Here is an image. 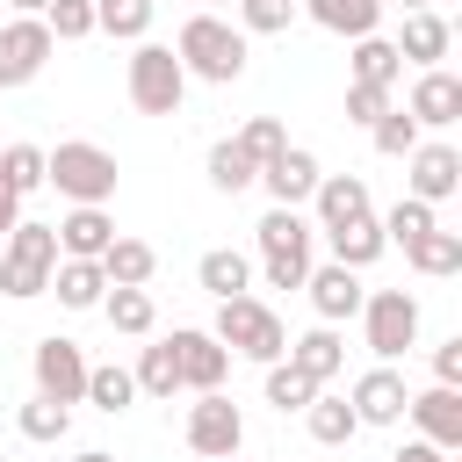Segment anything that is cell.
Returning <instances> with one entry per match:
<instances>
[{"instance_id": "48", "label": "cell", "mask_w": 462, "mask_h": 462, "mask_svg": "<svg viewBox=\"0 0 462 462\" xmlns=\"http://www.w3.org/2000/svg\"><path fill=\"white\" fill-rule=\"evenodd\" d=\"M72 462H116V455H108V448H79Z\"/></svg>"}, {"instance_id": "23", "label": "cell", "mask_w": 462, "mask_h": 462, "mask_svg": "<svg viewBox=\"0 0 462 462\" xmlns=\"http://www.w3.org/2000/svg\"><path fill=\"white\" fill-rule=\"evenodd\" d=\"M325 245H332V260H339V267H354V274H368V267L390 253V238H383V224H375V217H354V224L325 231Z\"/></svg>"}, {"instance_id": "21", "label": "cell", "mask_w": 462, "mask_h": 462, "mask_svg": "<svg viewBox=\"0 0 462 462\" xmlns=\"http://www.w3.org/2000/svg\"><path fill=\"white\" fill-rule=\"evenodd\" d=\"M282 361H296V368L325 390V383L346 368V339H339V325H310L303 339H289V354H282Z\"/></svg>"}, {"instance_id": "35", "label": "cell", "mask_w": 462, "mask_h": 462, "mask_svg": "<svg viewBox=\"0 0 462 462\" xmlns=\"http://www.w3.org/2000/svg\"><path fill=\"white\" fill-rule=\"evenodd\" d=\"M14 426H22V440H65L72 433V404H58V397H29L22 411H14Z\"/></svg>"}, {"instance_id": "6", "label": "cell", "mask_w": 462, "mask_h": 462, "mask_svg": "<svg viewBox=\"0 0 462 462\" xmlns=\"http://www.w3.org/2000/svg\"><path fill=\"white\" fill-rule=\"evenodd\" d=\"M123 87H130V108L137 116H180V101H188V72H180L173 43H152V36L130 51Z\"/></svg>"}, {"instance_id": "13", "label": "cell", "mask_w": 462, "mask_h": 462, "mask_svg": "<svg viewBox=\"0 0 462 462\" xmlns=\"http://www.w3.org/2000/svg\"><path fill=\"white\" fill-rule=\"evenodd\" d=\"M404 419H411V426H419V440H433L440 455H455V448H462V390H448V383L411 390V397H404Z\"/></svg>"}, {"instance_id": "46", "label": "cell", "mask_w": 462, "mask_h": 462, "mask_svg": "<svg viewBox=\"0 0 462 462\" xmlns=\"http://www.w3.org/2000/svg\"><path fill=\"white\" fill-rule=\"evenodd\" d=\"M390 462H448V455H440V448H433V440H404V448H397V455H390Z\"/></svg>"}, {"instance_id": "16", "label": "cell", "mask_w": 462, "mask_h": 462, "mask_svg": "<svg viewBox=\"0 0 462 462\" xmlns=\"http://www.w3.org/2000/svg\"><path fill=\"white\" fill-rule=\"evenodd\" d=\"M51 231H58V253L65 260H101L108 238H116V217H108V202H72Z\"/></svg>"}, {"instance_id": "33", "label": "cell", "mask_w": 462, "mask_h": 462, "mask_svg": "<svg viewBox=\"0 0 462 462\" xmlns=\"http://www.w3.org/2000/svg\"><path fill=\"white\" fill-rule=\"evenodd\" d=\"M130 397H137V375L130 368H116V361H87V397L79 404H94V411H130Z\"/></svg>"}, {"instance_id": "3", "label": "cell", "mask_w": 462, "mask_h": 462, "mask_svg": "<svg viewBox=\"0 0 462 462\" xmlns=\"http://www.w3.org/2000/svg\"><path fill=\"white\" fill-rule=\"evenodd\" d=\"M253 238H260V282H267V289H303L318 224H310L303 209H282V202H274V209L253 224Z\"/></svg>"}, {"instance_id": "19", "label": "cell", "mask_w": 462, "mask_h": 462, "mask_svg": "<svg viewBox=\"0 0 462 462\" xmlns=\"http://www.w3.org/2000/svg\"><path fill=\"white\" fill-rule=\"evenodd\" d=\"M303 289H310V310H318V325H339V318H354L361 310V274L354 267H339V260H325V267H310L303 274Z\"/></svg>"}, {"instance_id": "8", "label": "cell", "mask_w": 462, "mask_h": 462, "mask_svg": "<svg viewBox=\"0 0 462 462\" xmlns=\"http://www.w3.org/2000/svg\"><path fill=\"white\" fill-rule=\"evenodd\" d=\"M180 440H188L202 462H231V455L245 448V419H238V404H231L224 390H195V404H188V419H180Z\"/></svg>"}, {"instance_id": "30", "label": "cell", "mask_w": 462, "mask_h": 462, "mask_svg": "<svg viewBox=\"0 0 462 462\" xmlns=\"http://www.w3.org/2000/svg\"><path fill=\"white\" fill-rule=\"evenodd\" d=\"M303 426H310V440H318V448H346V440L361 433L354 404H346V397H332V390H318V397L303 404Z\"/></svg>"}, {"instance_id": "10", "label": "cell", "mask_w": 462, "mask_h": 462, "mask_svg": "<svg viewBox=\"0 0 462 462\" xmlns=\"http://www.w3.org/2000/svg\"><path fill=\"white\" fill-rule=\"evenodd\" d=\"M51 58H58V36L43 29V14H14V22H0V87H29Z\"/></svg>"}, {"instance_id": "17", "label": "cell", "mask_w": 462, "mask_h": 462, "mask_svg": "<svg viewBox=\"0 0 462 462\" xmlns=\"http://www.w3.org/2000/svg\"><path fill=\"white\" fill-rule=\"evenodd\" d=\"M318 173H325V166H318L303 144H282V152L260 166V188H267L282 209H303V202H310V188H318Z\"/></svg>"}, {"instance_id": "7", "label": "cell", "mask_w": 462, "mask_h": 462, "mask_svg": "<svg viewBox=\"0 0 462 462\" xmlns=\"http://www.w3.org/2000/svg\"><path fill=\"white\" fill-rule=\"evenodd\" d=\"M354 318H361V339H368L375 361H397V354L419 346V296L411 289H368Z\"/></svg>"}, {"instance_id": "27", "label": "cell", "mask_w": 462, "mask_h": 462, "mask_svg": "<svg viewBox=\"0 0 462 462\" xmlns=\"http://www.w3.org/2000/svg\"><path fill=\"white\" fill-rule=\"evenodd\" d=\"M101 318H108V332H123V339H152V325H159V303H152V289H116V282H108V296H101Z\"/></svg>"}, {"instance_id": "40", "label": "cell", "mask_w": 462, "mask_h": 462, "mask_svg": "<svg viewBox=\"0 0 462 462\" xmlns=\"http://www.w3.org/2000/svg\"><path fill=\"white\" fill-rule=\"evenodd\" d=\"M231 14H238L245 36H282V29L296 22V0H238Z\"/></svg>"}, {"instance_id": "47", "label": "cell", "mask_w": 462, "mask_h": 462, "mask_svg": "<svg viewBox=\"0 0 462 462\" xmlns=\"http://www.w3.org/2000/svg\"><path fill=\"white\" fill-rule=\"evenodd\" d=\"M7 7H14V14H43L51 0H7Z\"/></svg>"}, {"instance_id": "36", "label": "cell", "mask_w": 462, "mask_h": 462, "mask_svg": "<svg viewBox=\"0 0 462 462\" xmlns=\"http://www.w3.org/2000/svg\"><path fill=\"white\" fill-rule=\"evenodd\" d=\"M375 224H383V238H390V245H411L419 231H433V224H440V209H433V202H419V195H404V202H390V217H375Z\"/></svg>"}, {"instance_id": "43", "label": "cell", "mask_w": 462, "mask_h": 462, "mask_svg": "<svg viewBox=\"0 0 462 462\" xmlns=\"http://www.w3.org/2000/svg\"><path fill=\"white\" fill-rule=\"evenodd\" d=\"M390 101H397L390 87H368V79H346V123H361V130H368V123H375V116L390 108Z\"/></svg>"}, {"instance_id": "25", "label": "cell", "mask_w": 462, "mask_h": 462, "mask_svg": "<svg viewBox=\"0 0 462 462\" xmlns=\"http://www.w3.org/2000/svg\"><path fill=\"white\" fill-rule=\"evenodd\" d=\"M202 173H209V188H217V195H245V188L260 180V159H253L238 137H217V144H209V159H202Z\"/></svg>"}, {"instance_id": "9", "label": "cell", "mask_w": 462, "mask_h": 462, "mask_svg": "<svg viewBox=\"0 0 462 462\" xmlns=\"http://www.w3.org/2000/svg\"><path fill=\"white\" fill-rule=\"evenodd\" d=\"M29 375H36V397L79 404V397H87V354H79V339L43 332V339H36V354H29Z\"/></svg>"}, {"instance_id": "26", "label": "cell", "mask_w": 462, "mask_h": 462, "mask_svg": "<svg viewBox=\"0 0 462 462\" xmlns=\"http://www.w3.org/2000/svg\"><path fill=\"white\" fill-rule=\"evenodd\" d=\"M195 282H202L217 303H224V296H245V289H253V260H245L238 245H209V253L195 260Z\"/></svg>"}, {"instance_id": "20", "label": "cell", "mask_w": 462, "mask_h": 462, "mask_svg": "<svg viewBox=\"0 0 462 462\" xmlns=\"http://www.w3.org/2000/svg\"><path fill=\"white\" fill-rule=\"evenodd\" d=\"M390 43H397V58H404V65H419V72H426V65H440V58H448L455 29H448V14H440V7H411V14H404V29H397Z\"/></svg>"}, {"instance_id": "34", "label": "cell", "mask_w": 462, "mask_h": 462, "mask_svg": "<svg viewBox=\"0 0 462 462\" xmlns=\"http://www.w3.org/2000/svg\"><path fill=\"white\" fill-rule=\"evenodd\" d=\"M137 390L144 397H166L173 404V390H180V361H173V339H159V346H137Z\"/></svg>"}, {"instance_id": "45", "label": "cell", "mask_w": 462, "mask_h": 462, "mask_svg": "<svg viewBox=\"0 0 462 462\" xmlns=\"http://www.w3.org/2000/svg\"><path fill=\"white\" fill-rule=\"evenodd\" d=\"M14 224H22V195H14V188H7V173H0V238H7Z\"/></svg>"}, {"instance_id": "12", "label": "cell", "mask_w": 462, "mask_h": 462, "mask_svg": "<svg viewBox=\"0 0 462 462\" xmlns=\"http://www.w3.org/2000/svg\"><path fill=\"white\" fill-rule=\"evenodd\" d=\"M404 375H397V361H375L368 375H354V390H346V404H354V419L361 426H404Z\"/></svg>"}, {"instance_id": "50", "label": "cell", "mask_w": 462, "mask_h": 462, "mask_svg": "<svg viewBox=\"0 0 462 462\" xmlns=\"http://www.w3.org/2000/svg\"><path fill=\"white\" fill-rule=\"evenodd\" d=\"M209 7H238V0H209Z\"/></svg>"}, {"instance_id": "49", "label": "cell", "mask_w": 462, "mask_h": 462, "mask_svg": "<svg viewBox=\"0 0 462 462\" xmlns=\"http://www.w3.org/2000/svg\"><path fill=\"white\" fill-rule=\"evenodd\" d=\"M397 7H404V14H411V7H433V0H397Z\"/></svg>"}, {"instance_id": "51", "label": "cell", "mask_w": 462, "mask_h": 462, "mask_svg": "<svg viewBox=\"0 0 462 462\" xmlns=\"http://www.w3.org/2000/svg\"><path fill=\"white\" fill-rule=\"evenodd\" d=\"M231 462H238V455H231Z\"/></svg>"}, {"instance_id": "31", "label": "cell", "mask_w": 462, "mask_h": 462, "mask_svg": "<svg viewBox=\"0 0 462 462\" xmlns=\"http://www.w3.org/2000/svg\"><path fill=\"white\" fill-rule=\"evenodd\" d=\"M152 14H159V0H94V36L144 43L152 36Z\"/></svg>"}, {"instance_id": "4", "label": "cell", "mask_w": 462, "mask_h": 462, "mask_svg": "<svg viewBox=\"0 0 462 462\" xmlns=\"http://www.w3.org/2000/svg\"><path fill=\"white\" fill-rule=\"evenodd\" d=\"M209 332L224 339V354H238V361H260V368L289 354V325H282V318H274V310H267L253 289H245V296H224Z\"/></svg>"}, {"instance_id": "28", "label": "cell", "mask_w": 462, "mask_h": 462, "mask_svg": "<svg viewBox=\"0 0 462 462\" xmlns=\"http://www.w3.org/2000/svg\"><path fill=\"white\" fill-rule=\"evenodd\" d=\"M404 260L426 274V282H448V274H462V231H419L411 245H404Z\"/></svg>"}, {"instance_id": "5", "label": "cell", "mask_w": 462, "mask_h": 462, "mask_svg": "<svg viewBox=\"0 0 462 462\" xmlns=\"http://www.w3.org/2000/svg\"><path fill=\"white\" fill-rule=\"evenodd\" d=\"M51 267H58V231L22 217V224L0 238V296H14V303L43 296V289H51Z\"/></svg>"}, {"instance_id": "15", "label": "cell", "mask_w": 462, "mask_h": 462, "mask_svg": "<svg viewBox=\"0 0 462 462\" xmlns=\"http://www.w3.org/2000/svg\"><path fill=\"white\" fill-rule=\"evenodd\" d=\"M173 361H180V390H224V375H231L224 339L217 332H195V325L173 332Z\"/></svg>"}, {"instance_id": "29", "label": "cell", "mask_w": 462, "mask_h": 462, "mask_svg": "<svg viewBox=\"0 0 462 462\" xmlns=\"http://www.w3.org/2000/svg\"><path fill=\"white\" fill-rule=\"evenodd\" d=\"M101 274H108L116 289H144V282L159 274V253H152L144 238H123V231H116L108 253H101Z\"/></svg>"}, {"instance_id": "11", "label": "cell", "mask_w": 462, "mask_h": 462, "mask_svg": "<svg viewBox=\"0 0 462 462\" xmlns=\"http://www.w3.org/2000/svg\"><path fill=\"white\" fill-rule=\"evenodd\" d=\"M404 166H411V173H404V195H419V202H433V209L462 188V152H455L448 137H419V144L404 152Z\"/></svg>"}, {"instance_id": "37", "label": "cell", "mask_w": 462, "mask_h": 462, "mask_svg": "<svg viewBox=\"0 0 462 462\" xmlns=\"http://www.w3.org/2000/svg\"><path fill=\"white\" fill-rule=\"evenodd\" d=\"M310 397H318V383H310L296 361H267V404H274V411H303Z\"/></svg>"}, {"instance_id": "42", "label": "cell", "mask_w": 462, "mask_h": 462, "mask_svg": "<svg viewBox=\"0 0 462 462\" xmlns=\"http://www.w3.org/2000/svg\"><path fill=\"white\" fill-rule=\"evenodd\" d=\"M238 144H245V152H253V159L267 166V159H274V152L289 144V130H282V116H245V130H238Z\"/></svg>"}, {"instance_id": "1", "label": "cell", "mask_w": 462, "mask_h": 462, "mask_svg": "<svg viewBox=\"0 0 462 462\" xmlns=\"http://www.w3.org/2000/svg\"><path fill=\"white\" fill-rule=\"evenodd\" d=\"M173 58H180V72H188V79L231 87V79L245 72V58H253V36H245L238 22H224L217 7H202V14H188V22H180Z\"/></svg>"}, {"instance_id": "41", "label": "cell", "mask_w": 462, "mask_h": 462, "mask_svg": "<svg viewBox=\"0 0 462 462\" xmlns=\"http://www.w3.org/2000/svg\"><path fill=\"white\" fill-rule=\"evenodd\" d=\"M43 29H51L58 43L94 36V0H51V7H43Z\"/></svg>"}, {"instance_id": "14", "label": "cell", "mask_w": 462, "mask_h": 462, "mask_svg": "<svg viewBox=\"0 0 462 462\" xmlns=\"http://www.w3.org/2000/svg\"><path fill=\"white\" fill-rule=\"evenodd\" d=\"M404 116H411L419 130H448V123H462V79H455L448 65H426V72L411 79Z\"/></svg>"}, {"instance_id": "44", "label": "cell", "mask_w": 462, "mask_h": 462, "mask_svg": "<svg viewBox=\"0 0 462 462\" xmlns=\"http://www.w3.org/2000/svg\"><path fill=\"white\" fill-rule=\"evenodd\" d=\"M433 383L462 390V339H440V346H433Z\"/></svg>"}, {"instance_id": "24", "label": "cell", "mask_w": 462, "mask_h": 462, "mask_svg": "<svg viewBox=\"0 0 462 462\" xmlns=\"http://www.w3.org/2000/svg\"><path fill=\"white\" fill-rule=\"evenodd\" d=\"M318 29H332V36H375V22H383V0H296Z\"/></svg>"}, {"instance_id": "18", "label": "cell", "mask_w": 462, "mask_h": 462, "mask_svg": "<svg viewBox=\"0 0 462 462\" xmlns=\"http://www.w3.org/2000/svg\"><path fill=\"white\" fill-rule=\"evenodd\" d=\"M310 209H318V231H339V224H354V217H375V202H368V180H361V173H318Z\"/></svg>"}, {"instance_id": "32", "label": "cell", "mask_w": 462, "mask_h": 462, "mask_svg": "<svg viewBox=\"0 0 462 462\" xmlns=\"http://www.w3.org/2000/svg\"><path fill=\"white\" fill-rule=\"evenodd\" d=\"M354 79H368V87H390L397 94V79H404V58H397V43L390 36H354Z\"/></svg>"}, {"instance_id": "22", "label": "cell", "mask_w": 462, "mask_h": 462, "mask_svg": "<svg viewBox=\"0 0 462 462\" xmlns=\"http://www.w3.org/2000/svg\"><path fill=\"white\" fill-rule=\"evenodd\" d=\"M51 296H58L65 310H101V296H108L101 260H65V253H58V267H51Z\"/></svg>"}, {"instance_id": "39", "label": "cell", "mask_w": 462, "mask_h": 462, "mask_svg": "<svg viewBox=\"0 0 462 462\" xmlns=\"http://www.w3.org/2000/svg\"><path fill=\"white\" fill-rule=\"evenodd\" d=\"M0 173H7V188L29 202V195L43 188V144H7V152H0Z\"/></svg>"}, {"instance_id": "2", "label": "cell", "mask_w": 462, "mask_h": 462, "mask_svg": "<svg viewBox=\"0 0 462 462\" xmlns=\"http://www.w3.org/2000/svg\"><path fill=\"white\" fill-rule=\"evenodd\" d=\"M116 152L94 137H65L58 152H43V188H58L65 202H116Z\"/></svg>"}, {"instance_id": "38", "label": "cell", "mask_w": 462, "mask_h": 462, "mask_svg": "<svg viewBox=\"0 0 462 462\" xmlns=\"http://www.w3.org/2000/svg\"><path fill=\"white\" fill-rule=\"evenodd\" d=\"M368 137H375V152H383V159H404V152H411V144H419L426 130H419V123H411V116H404V108L390 101V108H383V116L368 123Z\"/></svg>"}]
</instances>
